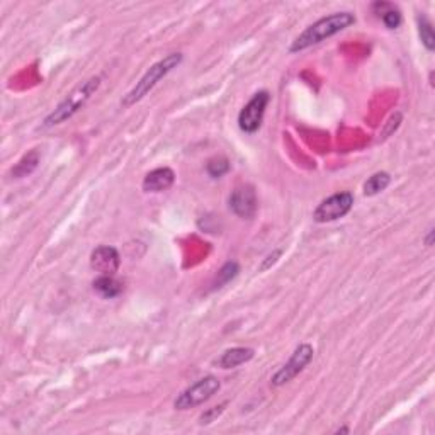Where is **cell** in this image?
Masks as SVG:
<instances>
[{"label":"cell","instance_id":"obj_1","mask_svg":"<svg viewBox=\"0 0 435 435\" xmlns=\"http://www.w3.org/2000/svg\"><path fill=\"white\" fill-rule=\"evenodd\" d=\"M355 23V16L352 12H335V14L321 18L317 23H313L312 26H308L293 41L291 44V53L303 51L314 47V44L321 43V41L331 38V36L338 35L343 29L350 27Z\"/></svg>","mask_w":435,"mask_h":435},{"label":"cell","instance_id":"obj_2","mask_svg":"<svg viewBox=\"0 0 435 435\" xmlns=\"http://www.w3.org/2000/svg\"><path fill=\"white\" fill-rule=\"evenodd\" d=\"M99 87H101V77H90L89 80L82 82L80 85H77L75 89L55 107L53 113H49L47 118H44L41 128H43V130H49V128H55L58 124L65 123L66 119L72 118V116H75L78 111L90 101V97L97 92Z\"/></svg>","mask_w":435,"mask_h":435},{"label":"cell","instance_id":"obj_3","mask_svg":"<svg viewBox=\"0 0 435 435\" xmlns=\"http://www.w3.org/2000/svg\"><path fill=\"white\" fill-rule=\"evenodd\" d=\"M182 60H184V56H182L180 53H171V55L165 56L164 60L157 61L155 65H152L150 68L147 70V73L142 77V80L133 87L130 92L124 95L121 106L130 107L133 104H136V102L142 101L145 95L150 92L153 87L159 84L161 78L167 77L173 68H177V66L182 63Z\"/></svg>","mask_w":435,"mask_h":435},{"label":"cell","instance_id":"obj_4","mask_svg":"<svg viewBox=\"0 0 435 435\" xmlns=\"http://www.w3.org/2000/svg\"><path fill=\"white\" fill-rule=\"evenodd\" d=\"M219 388H221V383H219L218 378H214V376H206V378L190 384L188 389H184V391L177 396L173 407L177 410H189L197 407V405H202L204 401H208L209 398L216 395Z\"/></svg>","mask_w":435,"mask_h":435},{"label":"cell","instance_id":"obj_5","mask_svg":"<svg viewBox=\"0 0 435 435\" xmlns=\"http://www.w3.org/2000/svg\"><path fill=\"white\" fill-rule=\"evenodd\" d=\"M313 355H314V350L310 343H301V345H298L296 350L293 352L291 359H289L288 362H286L274 376H272V379H271L272 386L279 388V386H284V384H288L289 381H293L298 374H300V372L305 371V367L308 366L310 362H312Z\"/></svg>","mask_w":435,"mask_h":435},{"label":"cell","instance_id":"obj_6","mask_svg":"<svg viewBox=\"0 0 435 435\" xmlns=\"http://www.w3.org/2000/svg\"><path fill=\"white\" fill-rule=\"evenodd\" d=\"M269 101H271V95L267 90H260L257 92L254 97L248 101V104L240 111L238 114V126L240 130L247 135H254L259 131V128L262 126L265 109H267Z\"/></svg>","mask_w":435,"mask_h":435},{"label":"cell","instance_id":"obj_7","mask_svg":"<svg viewBox=\"0 0 435 435\" xmlns=\"http://www.w3.org/2000/svg\"><path fill=\"white\" fill-rule=\"evenodd\" d=\"M354 206V196L350 192H337L333 196L323 199L314 209L313 219L317 223H330L337 221L349 214V211Z\"/></svg>","mask_w":435,"mask_h":435},{"label":"cell","instance_id":"obj_8","mask_svg":"<svg viewBox=\"0 0 435 435\" xmlns=\"http://www.w3.org/2000/svg\"><path fill=\"white\" fill-rule=\"evenodd\" d=\"M257 196L255 190L250 185H240L231 192L230 196V209L240 218H254L257 213Z\"/></svg>","mask_w":435,"mask_h":435},{"label":"cell","instance_id":"obj_9","mask_svg":"<svg viewBox=\"0 0 435 435\" xmlns=\"http://www.w3.org/2000/svg\"><path fill=\"white\" fill-rule=\"evenodd\" d=\"M119 264H121V257L114 247H97L90 255V265L102 276H114L118 272Z\"/></svg>","mask_w":435,"mask_h":435},{"label":"cell","instance_id":"obj_10","mask_svg":"<svg viewBox=\"0 0 435 435\" xmlns=\"http://www.w3.org/2000/svg\"><path fill=\"white\" fill-rule=\"evenodd\" d=\"M173 182H176V173L172 169L160 167L145 176L143 190L145 192H161V190L171 189Z\"/></svg>","mask_w":435,"mask_h":435},{"label":"cell","instance_id":"obj_11","mask_svg":"<svg viewBox=\"0 0 435 435\" xmlns=\"http://www.w3.org/2000/svg\"><path fill=\"white\" fill-rule=\"evenodd\" d=\"M254 355L255 350L250 349V347H233V349L223 352V354L214 360V364H216L218 367H221V369H233V367L242 366V364L254 359Z\"/></svg>","mask_w":435,"mask_h":435},{"label":"cell","instance_id":"obj_12","mask_svg":"<svg viewBox=\"0 0 435 435\" xmlns=\"http://www.w3.org/2000/svg\"><path fill=\"white\" fill-rule=\"evenodd\" d=\"M94 291L106 300H113L123 293V284L114 276H101L94 281Z\"/></svg>","mask_w":435,"mask_h":435},{"label":"cell","instance_id":"obj_13","mask_svg":"<svg viewBox=\"0 0 435 435\" xmlns=\"http://www.w3.org/2000/svg\"><path fill=\"white\" fill-rule=\"evenodd\" d=\"M374 9L379 11V18L388 29H396L401 24L400 11H398L396 7H393L391 4L378 2V4H374Z\"/></svg>","mask_w":435,"mask_h":435},{"label":"cell","instance_id":"obj_14","mask_svg":"<svg viewBox=\"0 0 435 435\" xmlns=\"http://www.w3.org/2000/svg\"><path fill=\"white\" fill-rule=\"evenodd\" d=\"M389 182H391L389 173L386 172L374 173V176H371L369 179L366 180V184H364V196H376V194L383 192V190L389 185Z\"/></svg>","mask_w":435,"mask_h":435},{"label":"cell","instance_id":"obj_15","mask_svg":"<svg viewBox=\"0 0 435 435\" xmlns=\"http://www.w3.org/2000/svg\"><path fill=\"white\" fill-rule=\"evenodd\" d=\"M38 164H39L38 152H31V153H29V155L24 157V159L20 160L14 169H12V176H14L16 179H20V177H26L32 171H35L36 167H38Z\"/></svg>","mask_w":435,"mask_h":435},{"label":"cell","instance_id":"obj_16","mask_svg":"<svg viewBox=\"0 0 435 435\" xmlns=\"http://www.w3.org/2000/svg\"><path fill=\"white\" fill-rule=\"evenodd\" d=\"M418 35H420V39H422V43L425 44V48L432 51V49L435 48L434 27H432V24H430L425 18L418 19Z\"/></svg>","mask_w":435,"mask_h":435},{"label":"cell","instance_id":"obj_17","mask_svg":"<svg viewBox=\"0 0 435 435\" xmlns=\"http://www.w3.org/2000/svg\"><path fill=\"white\" fill-rule=\"evenodd\" d=\"M238 276V264L237 262H228L221 267V271L218 272L216 283H214V289L223 288L226 283H230L231 279Z\"/></svg>","mask_w":435,"mask_h":435},{"label":"cell","instance_id":"obj_18","mask_svg":"<svg viewBox=\"0 0 435 435\" xmlns=\"http://www.w3.org/2000/svg\"><path fill=\"white\" fill-rule=\"evenodd\" d=\"M206 171H208V173L213 177V179H219V177H223L228 171H230V161L223 159V157L213 159L208 161V165H206Z\"/></svg>","mask_w":435,"mask_h":435},{"label":"cell","instance_id":"obj_19","mask_svg":"<svg viewBox=\"0 0 435 435\" xmlns=\"http://www.w3.org/2000/svg\"><path fill=\"white\" fill-rule=\"evenodd\" d=\"M226 405L228 403H221V405H219V407H214V408L208 410V412L202 413L201 418H199V424H201V425H208V424H211V422L216 420V418L221 417V413L225 412Z\"/></svg>","mask_w":435,"mask_h":435},{"label":"cell","instance_id":"obj_20","mask_svg":"<svg viewBox=\"0 0 435 435\" xmlns=\"http://www.w3.org/2000/svg\"><path fill=\"white\" fill-rule=\"evenodd\" d=\"M279 257H281V250H276L274 254L269 255L267 259L264 260V264L260 265V271H267V269L271 267V265H274L277 262V259H279Z\"/></svg>","mask_w":435,"mask_h":435},{"label":"cell","instance_id":"obj_21","mask_svg":"<svg viewBox=\"0 0 435 435\" xmlns=\"http://www.w3.org/2000/svg\"><path fill=\"white\" fill-rule=\"evenodd\" d=\"M434 228H430L429 230V237H427V240H425V243H427V247H432V243H434Z\"/></svg>","mask_w":435,"mask_h":435}]
</instances>
